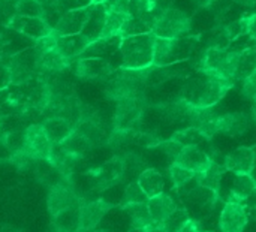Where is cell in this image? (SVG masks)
<instances>
[{
    "label": "cell",
    "instance_id": "5",
    "mask_svg": "<svg viewBox=\"0 0 256 232\" xmlns=\"http://www.w3.org/2000/svg\"><path fill=\"white\" fill-rule=\"evenodd\" d=\"M12 86H22L28 81H33L39 70V50L38 46L26 48L9 57L6 63Z\"/></svg>",
    "mask_w": 256,
    "mask_h": 232
},
{
    "label": "cell",
    "instance_id": "7",
    "mask_svg": "<svg viewBox=\"0 0 256 232\" xmlns=\"http://www.w3.org/2000/svg\"><path fill=\"white\" fill-rule=\"evenodd\" d=\"M146 110V98H126L117 100L114 114V129L135 130Z\"/></svg>",
    "mask_w": 256,
    "mask_h": 232
},
{
    "label": "cell",
    "instance_id": "28",
    "mask_svg": "<svg viewBox=\"0 0 256 232\" xmlns=\"http://www.w3.org/2000/svg\"><path fill=\"white\" fill-rule=\"evenodd\" d=\"M96 0H52L45 8V20L52 27L56 21L58 20V16L63 15L64 12L72 10V9H80V8H88Z\"/></svg>",
    "mask_w": 256,
    "mask_h": 232
},
{
    "label": "cell",
    "instance_id": "32",
    "mask_svg": "<svg viewBox=\"0 0 256 232\" xmlns=\"http://www.w3.org/2000/svg\"><path fill=\"white\" fill-rule=\"evenodd\" d=\"M128 16L129 15L116 12V10L110 9V6H108V12H106V18H105V26H104V32H102L100 38H110V36L122 34V28H123Z\"/></svg>",
    "mask_w": 256,
    "mask_h": 232
},
{
    "label": "cell",
    "instance_id": "46",
    "mask_svg": "<svg viewBox=\"0 0 256 232\" xmlns=\"http://www.w3.org/2000/svg\"><path fill=\"white\" fill-rule=\"evenodd\" d=\"M200 232H208V231H200Z\"/></svg>",
    "mask_w": 256,
    "mask_h": 232
},
{
    "label": "cell",
    "instance_id": "34",
    "mask_svg": "<svg viewBox=\"0 0 256 232\" xmlns=\"http://www.w3.org/2000/svg\"><path fill=\"white\" fill-rule=\"evenodd\" d=\"M153 27L148 21H146L144 18L135 15V14H130L122 28V36H134V34H141V33H148L152 32Z\"/></svg>",
    "mask_w": 256,
    "mask_h": 232
},
{
    "label": "cell",
    "instance_id": "36",
    "mask_svg": "<svg viewBox=\"0 0 256 232\" xmlns=\"http://www.w3.org/2000/svg\"><path fill=\"white\" fill-rule=\"evenodd\" d=\"M230 44H231V39L228 36L225 24H219L218 27L208 32L206 48H228Z\"/></svg>",
    "mask_w": 256,
    "mask_h": 232
},
{
    "label": "cell",
    "instance_id": "27",
    "mask_svg": "<svg viewBox=\"0 0 256 232\" xmlns=\"http://www.w3.org/2000/svg\"><path fill=\"white\" fill-rule=\"evenodd\" d=\"M136 182H138V184L141 186V189L144 190V194L147 195L148 200L164 194V190H165L164 176L154 168H144L138 174Z\"/></svg>",
    "mask_w": 256,
    "mask_h": 232
},
{
    "label": "cell",
    "instance_id": "19",
    "mask_svg": "<svg viewBox=\"0 0 256 232\" xmlns=\"http://www.w3.org/2000/svg\"><path fill=\"white\" fill-rule=\"evenodd\" d=\"M252 124V117L246 112H230L220 114L218 129L219 134L230 135V136H242L249 130Z\"/></svg>",
    "mask_w": 256,
    "mask_h": 232
},
{
    "label": "cell",
    "instance_id": "10",
    "mask_svg": "<svg viewBox=\"0 0 256 232\" xmlns=\"http://www.w3.org/2000/svg\"><path fill=\"white\" fill-rule=\"evenodd\" d=\"M116 69L108 58L81 57L75 64V76L84 81H106Z\"/></svg>",
    "mask_w": 256,
    "mask_h": 232
},
{
    "label": "cell",
    "instance_id": "30",
    "mask_svg": "<svg viewBox=\"0 0 256 232\" xmlns=\"http://www.w3.org/2000/svg\"><path fill=\"white\" fill-rule=\"evenodd\" d=\"M256 70V44L243 50L237 54V63H236V81H243L249 75H252Z\"/></svg>",
    "mask_w": 256,
    "mask_h": 232
},
{
    "label": "cell",
    "instance_id": "39",
    "mask_svg": "<svg viewBox=\"0 0 256 232\" xmlns=\"http://www.w3.org/2000/svg\"><path fill=\"white\" fill-rule=\"evenodd\" d=\"M242 82H243V86H242L243 96L252 102H256V70L252 75H249L246 80H243Z\"/></svg>",
    "mask_w": 256,
    "mask_h": 232
},
{
    "label": "cell",
    "instance_id": "20",
    "mask_svg": "<svg viewBox=\"0 0 256 232\" xmlns=\"http://www.w3.org/2000/svg\"><path fill=\"white\" fill-rule=\"evenodd\" d=\"M171 0H132V12L154 26L156 20L170 8Z\"/></svg>",
    "mask_w": 256,
    "mask_h": 232
},
{
    "label": "cell",
    "instance_id": "40",
    "mask_svg": "<svg viewBox=\"0 0 256 232\" xmlns=\"http://www.w3.org/2000/svg\"><path fill=\"white\" fill-rule=\"evenodd\" d=\"M202 231L201 230V224H200V220H195V219H192V218H189L178 230L176 232H200Z\"/></svg>",
    "mask_w": 256,
    "mask_h": 232
},
{
    "label": "cell",
    "instance_id": "24",
    "mask_svg": "<svg viewBox=\"0 0 256 232\" xmlns=\"http://www.w3.org/2000/svg\"><path fill=\"white\" fill-rule=\"evenodd\" d=\"M81 206L82 202L54 214V232H81Z\"/></svg>",
    "mask_w": 256,
    "mask_h": 232
},
{
    "label": "cell",
    "instance_id": "22",
    "mask_svg": "<svg viewBox=\"0 0 256 232\" xmlns=\"http://www.w3.org/2000/svg\"><path fill=\"white\" fill-rule=\"evenodd\" d=\"M42 126L54 146L62 144L75 129V124L62 116H50L42 122Z\"/></svg>",
    "mask_w": 256,
    "mask_h": 232
},
{
    "label": "cell",
    "instance_id": "43",
    "mask_svg": "<svg viewBox=\"0 0 256 232\" xmlns=\"http://www.w3.org/2000/svg\"><path fill=\"white\" fill-rule=\"evenodd\" d=\"M192 2H194V4L198 6V8H207V4H208L212 0H192Z\"/></svg>",
    "mask_w": 256,
    "mask_h": 232
},
{
    "label": "cell",
    "instance_id": "25",
    "mask_svg": "<svg viewBox=\"0 0 256 232\" xmlns=\"http://www.w3.org/2000/svg\"><path fill=\"white\" fill-rule=\"evenodd\" d=\"M147 207H148L152 219L156 224H165V220L177 210L178 206L171 195L164 192L154 198H150L147 201Z\"/></svg>",
    "mask_w": 256,
    "mask_h": 232
},
{
    "label": "cell",
    "instance_id": "18",
    "mask_svg": "<svg viewBox=\"0 0 256 232\" xmlns=\"http://www.w3.org/2000/svg\"><path fill=\"white\" fill-rule=\"evenodd\" d=\"M106 12H108V0H99V2H94L92 6H88V18L81 33H84L90 42L102 36Z\"/></svg>",
    "mask_w": 256,
    "mask_h": 232
},
{
    "label": "cell",
    "instance_id": "41",
    "mask_svg": "<svg viewBox=\"0 0 256 232\" xmlns=\"http://www.w3.org/2000/svg\"><path fill=\"white\" fill-rule=\"evenodd\" d=\"M246 33L252 38V40L256 44V14L255 15H249L248 18V28Z\"/></svg>",
    "mask_w": 256,
    "mask_h": 232
},
{
    "label": "cell",
    "instance_id": "44",
    "mask_svg": "<svg viewBox=\"0 0 256 232\" xmlns=\"http://www.w3.org/2000/svg\"><path fill=\"white\" fill-rule=\"evenodd\" d=\"M250 117H252V120L256 123V102H254V105H252V110H250Z\"/></svg>",
    "mask_w": 256,
    "mask_h": 232
},
{
    "label": "cell",
    "instance_id": "17",
    "mask_svg": "<svg viewBox=\"0 0 256 232\" xmlns=\"http://www.w3.org/2000/svg\"><path fill=\"white\" fill-rule=\"evenodd\" d=\"M56 50L70 63L76 58H81L86 48L90 45L88 38L84 33H75L68 36H57L56 38Z\"/></svg>",
    "mask_w": 256,
    "mask_h": 232
},
{
    "label": "cell",
    "instance_id": "2",
    "mask_svg": "<svg viewBox=\"0 0 256 232\" xmlns=\"http://www.w3.org/2000/svg\"><path fill=\"white\" fill-rule=\"evenodd\" d=\"M154 42H156V36L153 32L124 36L118 48V56H120L118 68L147 69L153 66Z\"/></svg>",
    "mask_w": 256,
    "mask_h": 232
},
{
    "label": "cell",
    "instance_id": "23",
    "mask_svg": "<svg viewBox=\"0 0 256 232\" xmlns=\"http://www.w3.org/2000/svg\"><path fill=\"white\" fill-rule=\"evenodd\" d=\"M123 36H110V38H99L86 48L84 54L81 57H100V58H111L118 52L120 44H122Z\"/></svg>",
    "mask_w": 256,
    "mask_h": 232
},
{
    "label": "cell",
    "instance_id": "33",
    "mask_svg": "<svg viewBox=\"0 0 256 232\" xmlns=\"http://www.w3.org/2000/svg\"><path fill=\"white\" fill-rule=\"evenodd\" d=\"M168 176H170V180H171L172 188L176 190H180V189L186 188L189 183H192L196 178V176L194 172L188 171L186 168H183V166H180V165H177L174 162L168 168Z\"/></svg>",
    "mask_w": 256,
    "mask_h": 232
},
{
    "label": "cell",
    "instance_id": "47",
    "mask_svg": "<svg viewBox=\"0 0 256 232\" xmlns=\"http://www.w3.org/2000/svg\"><path fill=\"white\" fill-rule=\"evenodd\" d=\"M96 2H99V0H96Z\"/></svg>",
    "mask_w": 256,
    "mask_h": 232
},
{
    "label": "cell",
    "instance_id": "37",
    "mask_svg": "<svg viewBox=\"0 0 256 232\" xmlns=\"http://www.w3.org/2000/svg\"><path fill=\"white\" fill-rule=\"evenodd\" d=\"M148 198L144 194V190L141 189V186L138 184V182H130L123 192V201H122V207L128 206V204H141V202H147Z\"/></svg>",
    "mask_w": 256,
    "mask_h": 232
},
{
    "label": "cell",
    "instance_id": "8",
    "mask_svg": "<svg viewBox=\"0 0 256 232\" xmlns=\"http://www.w3.org/2000/svg\"><path fill=\"white\" fill-rule=\"evenodd\" d=\"M81 202H84L82 198L76 194V190L74 189L72 183L68 178L60 180L58 183L51 186L50 194L46 196V208L51 216Z\"/></svg>",
    "mask_w": 256,
    "mask_h": 232
},
{
    "label": "cell",
    "instance_id": "35",
    "mask_svg": "<svg viewBox=\"0 0 256 232\" xmlns=\"http://www.w3.org/2000/svg\"><path fill=\"white\" fill-rule=\"evenodd\" d=\"M14 10L24 16H42L45 18V8L39 0H15Z\"/></svg>",
    "mask_w": 256,
    "mask_h": 232
},
{
    "label": "cell",
    "instance_id": "11",
    "mask_svg": "<svg viewBox=\"0 0 256 232\" xmlns=\"http://www.w3.org/2000/svg\"><path fill=\"white\" fill-rule=\"evenodd\" d=\"M8 26L16 33H21L22 36H27L36 42L52 33V27L42 16H24V15L14 14L9 18Z\"/></svg>",
    "mask_w": 256,
    "mask_h": 232
},
{
    "label": "cell",
    "instance_id": "21",
    "mask_svg": "<svg viewBox=\"0 0 256 232\" xmlns=\"http://www.w3.org/2000/svg\"><path fill=\"white\" fill-rule=\"evenodd\" d=\"M255 194L256 182L250 174H234L226 201H238L246 204Z\"/></svg>",
    "mask_w": 256,
    "mask_h": 232
},
{
    "label": "cell",
    "instance_id": "13",
    "mask_svg": "<svg viewBox=\"0 0 256 232\" xmlns=\"http://www.w3.org/2000/svg\"><path fill=\"white\" fill-rule=\"evenodd\" d=\"M213 162L214 159L212 158V154L200 146H184L174 160V164L186 168L195 176L206 172L213 165Z\"/></svg>",
    "mask_w": 256,
    "mask_h": 232
},
{
    "label": "cell",
    "instance_id": "38",
    "mask_svg": "<svg viewBox=\"0 0 256 232\" xmlns=\"http://www.w3.org/2000/svg\"><path fill=\"white\" fill-rule=\"evenodd\" d=\"M189 218H190V214L186 207H177V210L165 220L164 225L168 232H176Z\"/></svg>",
    "mask_w": 256,
    "mask_h": 232
},
{
    "label": "cell",
    "instance_id": "6",
    "mask_svg": "<svg viewBox=\"0 0 256 232\" xmlns=\"http://www.w3.org/2000/svg\"><path fill=\"white\" fill-rule=\"evenodd\" d=\"M190 18L189 15L174 6H170L154 22L153 33L156 38H166V39H176L183 38L190 33Z\"/></svg>",
    "mask_w": 256,
    "mask_h": 232
},
{
    "label": "cell",
    "instance_id": "16",
    "mask_svg": "<svg viewBox=\"0 0 256 232\" xmlns=\"http://www.w3.org/2000/svg\"><path fill=\"white\" fill-rule=\"evenodd\" d=\"M255 165V147H238L224 159V166L231 174H250Z\"/></svg>",
    "mask_w": 256,
    "mask_h": 232
},
{
    "label": "cell",
    "instance_id": "14",
    "mask_svg": "<svg viewBox=\"0 0 256 232\" xmlns=\"http://www.w3.org/2000/svg\"><path fill=\"white\" fill-rule=\"evenodd\" d=\"M88 18V8H80L64 12L58 16L56 24L52 26V33L56 36H68L81 33L86 27Z\"/></svg>",
    "mask_w": 256,
    "mask_h": 232
},
{
    "label": "cell",
    "instance_id": "9",
    "mask_svg": "<svg viewBox=\"0 0 256 232\" xmlns=\"http://www.w3.org/2000/svg\"><path fill=\"white\" fill-rule=\"evenodd\" d=\"M249 224V208L238 201H225L219 214V231L244 232Z\"/></svg>",
    "mask_w": 256,
    "mask_h": 232
},
{
    "label": "cell",
    "instance_id": "1",
    "mask_svg": "<svg viewBox=\"0 0 256 232\" xmlns=\"http://www.w3.org/2000/svg\"><path fill=\"white\" fill-rule=\"evenodd\" d=\"M200 74V76L189 78L180 93V96L195 108L206 110L216 106L225 98V94L236 86L234 80H224L202 72Z\"/></svg>",
    "mask_w": 256,
    "mask_h": 232
},
{
    "label": "cell",
    "instance_id": "29",
    "mask_svg": "<svg viewBox=\"0 0 256 232\" xmlns=\"http://www.w3.org/2000/svg\"><path fill=\"white\" fill-rule=\"evenodd\" d=\"M126 214L130 219L132 224V230L138 232H146L150 226H153L156 222L152 219L147 202H141V204H128L122 207Z\"/></svg>",
    "mask_w": 256,
    "mask_h": 232
},
{
    "label": "cell",
    "instance_id": "4",
    "mask_svg": "<svg viewBox=\"0 0 256 232\" xmlns=\"http://www.w3.org/2000/svg\"><path fill=\"white\" fill-rule=\"evenodd\" d=\"M198 39L194 36H183L176 39L156 38L154 42V66H170L184 60H190V57L196 52Z\"/></svg>",
    "mask_w": 256,
    "mask_h": 232
},
{
    "label": "cell",
    "instance_id": "12",
    "mask_svg": "<svg viewBox=\"0 0 256 232\" xmlns=\"http://www.w3.org/2000/svg\"><path fill=\"white\" fill-rule=\"evenodd\" d=\"M54 144L48 138L42 123L30 124L26 128V142L24 152L34 160H48Z\"/></svg>",
    "mask_w": 256,
    "mask_h": 232
},
{
    "label": "cell",
    "instance_id": "42",
    "mask_svg": "<svg viewBox=\"0 0 256 232\" xmlns=\"http://www.w3.org/2000/svg\"><path fill=\"white\" fill-rule=\"evenodd\" d=\"M234 3L240 4L242 8H246V9H254L256 4V0H234Z\"/></svg>",
    "mask_w": 256,
    "mask_h": 232
},
{
    "label": "cell",
    "instance_id": "15",
    "mask_svg": "<svg viewBox=\"0 0 256 232\" xmlns=\"http://www.w3.org/2000/svg\"><path fill=\"white\" fill-rule=\"evenodd\" d=\"M112 206L106 200H94L88 202H82L81 206V231H94L99 224L105 219V216L111 212Z\"/></svg>",
    "mask_w": 256,
    "mask_h": 232
},
{
    "label": "cell",
    "instance_id": "26",
    "mask_svg": "<svg viewBox=\"0 0 256 232\" xmlns=\"http://www.w3.org/2000/svg\"><path fill=\"white\" fill-rule=\"evenodd\" d=\"M60 146V148L69 156V158H72L74 160H76V162H80L81 159H84L87 154H88V152L93 148V144L84 136V135H81L80 132H76L75 129H74V132L62 142V144H58Z\"/></svg>",
    "mask_w": 256,
    "mask_h": 232
},
{
    "label": "cell",
    "instance_id": "31",
    "mask_svg": "<svg viewBox=\"0 0 256 232\" xmlns=\"http://www.w3.org/2000/svg\"><path fill=\"white\" fill-rule=\"evenodd\" d=\"M225 166L224 164H218L216 160L213 162V165L202 174L196 176V182L198 184L207 188V189H212L214 192L219 194L220 190V184H222V178H224V174H225Z\"/></svg>",
    "mask_w": 256,
    "mask_h": 232
},
{
    "label": "cell",
    "instance_id": "3",
    "mask_svg": "<svg viewBox=\"0 0 256 232\" xmlns=\"http://www.w3.org/2000/svg\"><path fill=\"white\" fill-rule=\"evenodd\" d=\"M147 69H123L118 68L106 80L105 93L112 100L126 98H146L147 90Z\"/></svg>",
    "mask_w": 256,
    "mask_h": 232
},
{
    "label": "cell",
    "instance_id": "45",
    "mask_svg": "<svg viewBox=\"0 0 256 232\" xmlns=\"http://www.w3.org/2000/svg\"><path fill=\"white\" fill-rule=\"evenodd\" d=\"M92 232H110V231H105V230H102V231H96V230H94V231H92Z\"/></svg>",
    "mask_w": 256,
    "mask_h": 232
}]
</instances>
